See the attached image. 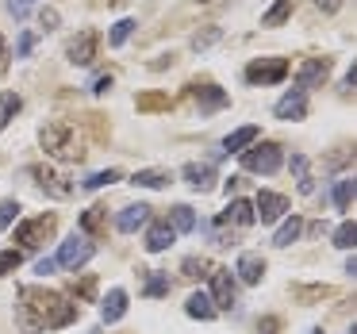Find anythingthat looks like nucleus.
<instances>
[{
  "instance_id": "nucleus-7",
  "label": "nucleus",
  "mask_w": 357,
  "mask_h": 334,
  "mask_svg": "<svg viewBox=\"0 0 357 334\" xmlns=\"http://www.w3.org/2000/svg\"><path fill=\"white\" fill-rule=\"evenodd\" d=\"M96 47H100L96 31H81V35H73V39L66 43V62H73V66H93Z\"/></svg>"
},
{
  "instance_id": "nucleus-15",
  "label": "nucleus",
  "mask_w": 357,
  "mask_h": 334,
  "mask_svg": "<svg viewBox=\"0 0 357 334\" xmlns=\"http://www.w3.org/2000/svg\"><path fill=\"white\" fill-rule=\"evenodd\" d=\"M227 104H231V96H227L223 89H215V85L196 89V108H200V116H211V112L227 108Z\"/></svg>"
},
{
  "instance_id": "nucleus-16",
  "label": "nucleus",
  "mask_w": 357,
  "mask_h": 334,
  "mask_svg": "<svg viewBox=\"0 0 357 334\" xmlns=\"http://www.w3.org/2000/svg\"><path fill=\"white\" fill-rule=\"evenodd\" d=\"M173 238H177V231H173L165 219H158V223L146 231V250H150V254H162V250L173 246Z\"/></svg>"
},
{
  "instance_id": "nucleus-37",
  "label": "nucleus",
  "mask_w": 357,
  "mask_h": 334,
  "mask_svg": "<svg viewBox=\"0 0 357 334\" xmlns=\"http://www.w3.org/2000/svg\"><path fill=\"white\" fill-rule=\"evenodd\" d=\"M20 261H24V254H20V250H4V254H0V273H12Z\"/></svg>"
},
{
  "instance_id": "nucleus-22",
  "label": "nucleus",
  "mask_w": 357,
  "mask_h": 334,
  "mask_svg": "<svg viewBox=\"0 0 357 334\" xmlns=\"http://www.w3.org/2000/svg\"><path fill=\"white\" fill-rule=\"evenodd\" d=\"M169 181H173L169 169H139V173L131 177V185H135V188H165Z\"/></svg>"
},
{
  "instance_id": "nucleus-43",
  "label": "nucleus",
  "mask_w": 357,
  "mask_h": 334,
  "mask_svg": "<svg viewBox=\"0 0 357 334\" xmlns=\"http://www.w3.org/2000/svg\"><path fill=\"white\" fill-rule=\"evenodd\" d=\"M54 269H58V261H54V257H43V261L35 265V273H39V277H50Z\"/></svg>"
},
{
  "instance_id": "nucleus-46",
  "label": "nucleus",
  "mask_w": 357,
  "mask_h": 334,
  "mask_svg": "<svg viewBox=\"0 0 357 334\" xmlns=\"http://www.w3.org/2000/svg\"><path fill=\"white\" fill-rule=\"evenodd\" d=\"M162 104H165V96H142L139 108H162Z\"/></svg>"
},
{
  "instance_id": "nucleus-18",
  "label": "nucleus",
  "mask_w": 357,
  "mask_h": 334,
  "mask_svg": "<svg viewBox=\"0 0 357 334\" xmlns=\"http://www.w3.org/2000/svg\"><path fill=\"white\" fill-rule=\"evenodd\" d=\"M254 139H257V127L250 123V127H238V131H231L223 139V150L219 154H242L246 146H254Z\"/></svg>"
},
{
  "instance_id": "nucleus-41",
  "label": "nucleus",
  "mask_w": 357,
  "mask_h": 334,
  "mask_svg": "<svg viewBox=\"0 0 357 334\" xmlns=\"http://www.w3.org/2000/svg\"><path fill=\"white\" fill-rule=\"evenodd\" d=\"M108 89H112V73H100V77L93 81V93H96V96H104Z\"/></svg>"
},
{
  "instance_id": "nucleus-23",
  "label": "nucleus",
  "mask_w": 357,
  "mask_h": 334,
  "mask_svg": "<svg viewBox=\"0 0 357 334\" xmlns=\"http://www.w3.org/2000/svg\"><path fill=\"white\" fill-rule=\"evenodd\" d=\"M300 234H303V219H300V215H288L284 223H280V231L273 234V246L284 250V246H292V242L300 238Z\"/></svg>"
},
{
  "instance_id": "nucleus-8",
  "label": "nucleus",
  "mask_w": 357,
  "mask_h": 334,
  "mask_svg": "<svg viewBox=\"0 0 357 334\" xmlns=\"http://www.w3.org/2000/svg\"><path fill=\"white\" fill-rule=\"evenodd\" d=\"M58 219L54 215H39V219H27V223L16 227V242H24V246H39V242H47L50 234H54Z\"/></svg>"
},
{
  "instance_id": "nucleus-21",
  "label": "nucleus",
  "mask_w": 357,
  "mask_h": 334,
  "mask_svg": "<svg viewBox=\"0 0 357 334\" xmlns=\"http://www.w3.org/2000/svg\"><path fill=\"white\" fill-rule=\"evenodd\" d=\"M165 223L177 234H188V231H196V211L188 208V204H177V208H169V219H165Z\"/></svg>"
},
{
  "instance_id": "nucleus-31",
  "label": "nucleus",
  "mask_w": 357,
  "mask_h": 334,
  "mask_svg": "<svg viewBox=\"0 0 357 334\" xmlns=\"http://www.w3.org/2000/svg\"><path fill=\"white\" fill-rule=\"evenodd\" d=\"M142 292L150 296V300H158V296H169V273H154V277L146 280V288Z\"/></svg>"
},
{
  "instance_id": "nucleus-2",
  "label": "nucleus",
  "mask_w": 357,
  "mask_h": 334,
  "mask_svg": "<svg viewBox=\"0 0 357 334\" xmlns=\"http://www.w3.org/2000/svg\"><path fill=\"white\" fill-rule=\"evenodd\" d=\"M39 139H43V150H47L50 158H58V162H81V158H85L77 127L66 123V119H54V123H47V127L39 131Z\"/></svg>"
},
{
  "instance_id": "nucleus-24",
  "label": "nucleus",
  "mask_w": 357,
  "mask_h": 334,
  "mask_svg": "<svg viewBox=\"0 0 357 334\" xmlns=\"http://www.w3.org/2000/svg\"><path fill=\"white\" fill-rule=\"evenodd\" d=\"M223 39V27H215V24H208V27H200V31L192 35V39H188V47L196 50V54H204V50H211L215 47V43Z\"/></svg>"
},
{
  "instance_id": "nucleus-42",
  "label": "nucleus",
  "mask_w": 357,
  "mask_h": 334,
  "mask_svg": "<svg viewBox=\"0 0 357 334\" xmlns=\"http://www.w3.org/2000/svg\"><path fill=\"white\" fill-rule=\"evenodd\" d=\"M277 331H280V323L273 315H265L261 323H257V334H277Z\"/></svg>"
},
{
  "instance_id": "nucleus-25",
  "label": "nucleus",
  "mask_w": 357,
  "mask_h": 334,
  "mask_svg": "<svg viewBox=\"0 0 357 334\" xmlns=\"http://www.w3.org/2000/svg\"><path fill=\"white\" fill-rule=\"evenodd\" d=\"M20 108H24V100H20L16 93H4V96H0V131H4V127H8L12 119L20 116Z\"/></svg>"
},
{
  "instance_id": "nucleus-11",
  "label": "nucleus",
  "mask_w": 357,
  "mask_h": 334,
  "mask_svg": "<svg viewBox=\"0 0 357 334\" xmlns=\"http://www.w3.org/2000/svg\"><path fill=\"white\" fill-rule=\"evenodd\" d=\"M273 116H277V119H303V116H307V93H300V89L284 93L277 100V108H273Z\"/></svg>"
},
{
  "instance_id": "nucleus-3",
  "label": "nucleus",
  "mask_w": 357,
  "mask_h": 334,
  "mask_svg": "<svg viewBox=\"0 0 357 334\" xmlns=\"http://www.w3.org/2000/svg\"><path fill=\"white\" fill-rule=\"evenodd\" d=\"M242 165H246L250 173H277L280 165H284V150L277 146V142H261V146L254 150H242Z\"/></svg>"
},
{
  "instance_id": "nucleus-35",
  "label": "nucleus",
  "mask_w": 357,
  "mask_h": 334,
  "mask_svg": "<svg viewBox=\"0 0 357 334\" xmlns=\"http://www.w3.org/2000/svg\"><path fill=\"white\" fill-rule=\"evenodd\" d=\"M35 4H39V0H8V12H12L16 20H27Z\"/></svg>"
},
{
  "instance_id": "nucleus-44",
  "label": "nucleus",
  "mask_w": 357,
  "mask_h": 334,
  "mask_svg": "<svg viewBox=\"0 0 357 334\" xmlns=\"http://www.w3.org/2000/svg\"><path fill=\"white\" fill-rule=\"evenodd\" d=\"M354 89H357V66L346 73V81H342V93H354Z\"/></svg>"
},
{
  "instance_id": "nucleus-5",
  "label": "nucleus",
  "mask_w": 357,
  "mask_h": 334,
  "mask_svg": "<svg viewBox=\"0 0 357 334\" xmlns=\"http://www.w3.org/2000/svg\"><path fill=\"white\" fill-rule=\"evenodd\" d=\"M288 77V62L284 58H257L246 66V81L250 85H277Z\"/></svg>"
},
{
  "instance_id": "nucleus-30",
  "label": "nucleus",
  "mask_w": 357,
  "mask_h": 334,
  "mask_svg": "<svg viewBox=\"0 0 357 334\" xmlns=\"http://www.w3.org/2000/svg\"><path fill=\"white\" fill-rule=\"evenodd\" d=\"M354 242H357V223H354V219H346V223L334 231V246H338V250H354Z\"/></svg>"
},
{
  "instance_id": "nucleus-36",
  "label": "nucleus",
  "mask_w": 357,
  "mask_h": 334,
  "mask_svg": "<svg viewBox=\"0 0 357 334\" xmlns=\"http://www.w3.org/2000/svg\"><path fill=\"white\" fill-rule=\"evenodd\" d=\"M35 43H39V35H35V31H24V35H20V43H16V58H27V54L35 50Z\"/></svg>"
},
{
  "instance_id": "nucleus-45",
  "label": "nucleus",
  "mask_w": 357,
  "mask_h": 334,
  "mask_svg": "<svg viewBox=\"0 0 357 334\" xmlns=\"http://www.w3.org/2000/svg\"><path fill=\"white\" fill-rule=\"evenodd\" d=\"M338 8H342V0H319V12H326V16H334Z\"/></svg>"
},
{
  "instance_id": "nucleus-17",
  "label": "nucleus",
  "mask_w": 357,
  "mask_h": 334,
  "mask_svg": "<svg viewBox=\"0 0 357 334\" xmlns=\"http://www.w3.org/2000/svg\"><path fill=\"white\" fill-rule=\"evenodd\" d=\"M123 315H127V292L123 288H112V292L104 296V303H100V319L104 323H119Z\"/></svg>"
},
{
  "instance_id": "nucleus-27",
  "label": "nucleus",
  "mask_w": 357,
  "mask_h": 334,
  "mask_svg": "<svg viewBox=\"0 0 357 334\" xmlns=\"http://www.w3.org/2000/svg\"><path fill=\"white\" fill-rule=\"evenodd\" d=\"M354 177H342V181H334V208L338 211H349V200H354Z\"/></svg>"
},
{
  "instance_id": "nucleus-50",
  "label": "nucleus",
  "mask_w": 357,
  "mask_h": 334,
  "mask_svg": "<svg viewBox=\"0 0 357 334\" xmlns=\"http://www.w3.org/2000/svg\"><path fill=\"white\" fill-rule=\"evenodd\" d=\"M307 334H323V331H307Z\"/></svg>"
},
{
  "instance_id": "nucleus-40",
  "label": "nucleus",
  "mask_w": 357,
  "mask_h": 334,
  "mask_svg": "<svg viewBox=\"0 0 357 334\" xmlns=\"http://www.w3.org/2000/svg\"><path fill=\"white\" fill-rule=\"evenodd\" d=\"M8 66H12V50H8V43H4V35H0V77L8 73Z\"/></svg>"
},
{
  "instance_id": "nucleus-1",
  "label": "nucleus",
  "mask_w": 357,
  "mask_h": 334,
  "mask_svg": "<svg viewBox=\"0 0 357 334\" xmlns=\"http://www.w3.org/2000/svg\"><path fill=\"white\" fill-rule=\"evenodd\" d=\"M77 319V303H70L62 292L54 288H20V303H16V323L24 334H43V331H62Z\"/></svg>"
},
{
  "instance_id": "nucleus-29",
  "label": "nucleus",
  "mask_w": 357,
  "mask_h": 334,
  "mask_svg": "<svg viewBox=\"0 0 357 334\" xmlns=\"http://www.w3.org/2000/svg\"><path fill=\"white\" fill-rule=\"evenodd\" d=\"M116 181H123V173H119V169H100V173H93V177H85V181H81V188H89V192H96V188H104V185H116Z\"/></svg>"
},
{
  "instance_id": "nucleus-14",
  "label": "nucleus",
  "mask_w": 357,
  "mask_h": 334,
  "mask_svg": "<svg viewBox=\"0 0 357 334\" xmlns=\"http://www.w3.org/2000/svg\"><path fill=\"white\" fill-rule=\"evenodd\" d=\"M181 173H185V181L196 188V192H208V188L215 185V165L211 162H188Z\"/></svg>"
},
{
  "instance_id": "nucleus-47",
  "label": "nucleus",
  "mask_w": 357,
  "mask_h": 334,
  "mask_svg": "<svg viewBox=\"0 0 357 334\" xmlns=\"http://www.w3.org/2000/svg\"><path fill=\"white\" fill-rule=\"evenodd\" d=\"M93 292H96V280L85 277V280H81V296H93Z\"/></svg>"
},
{
  "instance_id": "nucleus-13",
  "label": "nucleus",
  "mask_w": 357,
  "mask_h": 334,
  "mask_svg": "<svg viewBox=\"0 0 357 334\" xmlns=\"http://www.w3.org/2000/svg\"><path fill=\"white\" fill-rule=\"evenodd\" d=\"M234 273H238L242 284H261V277H265V257L254 254V250H246V254L238 257V265H234Z\"/></svg>"
},
{
  "instance_id": "nucleus-33",
  "label": "nucleus",
  "mask_w": 357,
  "mask_h": 334,
  "mask_svg": "<svg viewBox=\"0 0 357 334\" xmlns=\"http://www.w3.org/2000/svg\"><path fill=\"white\" fill-rule=\"evenodd\" d=\"M208 269H211L208 257H185V261H181V273H185V277H204Z\"/></svg>"
},
{
  "instance_id": "nucleus-28",
  "label": "nucleus",
  "mask_w": 357,
  "mask_h": 334,
  "mask_svg": "<svg viewBox=\"0 0 357 334\" xmlns=\"http://www.w3.org/2000/svg\"><path fill=\"white\" fill-rule=\"evenodd\" d=\"M288 169L296 173V181H300V192H303V196L315 192V185H311V177H307V158H303V154H292V165H288Z\"/></svg>"
},
{
  "instance_id": "nucleus-19",
  "label": "nucleus",
  "mask_w": 357,
  "mask_h": 334,
  "mask_svg": "<svg viewBox=\"0 0 357 334\" xmlns=\"http://www.w3.org/2000/svg\"><path fill=\"white\" fill-rule=\"evenodd\" d=\"M223 219H227L231 227H250V223H254V204H250V200H242V196H234V200L227 204Z\"/></svg>"
},
{
  "instance_id": "nucleus-26",
  "label": "nucleus",
  "mask_w": 357,
  "mask_h": 334,
  "mask_svg": "<svg viewBox=\"0 0 357 334\" xmlns=\"http://www.w3.org/2000/svg\"><path fill=\"white\" fill-rule=\"evenodd\" d=\"M288 16H292V0H277V4L261 16V27H280Z\"/></svg>"
},
{
  "instance_id": "nucleus-12",
  "label": "nucleus",
  "mask_w": 357,
  "mask_h": 334,
  "mask_svg": "<svg viewBox=\"0 0 357 334\" xmlns=\"http://www.w3.org/2000/svg\"><path fill=\"white\" fill-rule=\"evenodd\" d=\"M150 211H154V208H146V204H131V208H123L116 215V231L119 234H135L139 227L150 223Z\"/></svg>"
},
{
  "instance_id": "nucleus-6",
  "label": "nucleus",
  "mask_w": 357,
  "mask_h": 334,
  "mask_svg": "<svg viewBox=\"0 0 357 334\" xmlns=\"http://www.w3.org/2000/svg\"><path fill=\"white\" fill-rule=\"evenodd\" d=\"M211 303H215V311H231L234 300H238V288H234V277L231 269H211Z\"/></svg>"
},
{
  "instance_id": "nucleus-48",
  "label": "nucleus",
  "mask_w": 357,
  "mask_h": 334,
  "mask_svg": "<svg viewBox=\"0 0 357 334\" xmlns=\"http://www.w3.org/2000/svg\"><path fill=\"white\" fill-rule=\"evenodd\" d=\"M196 4H215V0H196Z\"/></svg>"
},
{
  "instance_id": "nucleus-9",
  "label": "nucleus",
  "mask_w": 357,
  "mask_h": 334,
  "mask_svg": "<svg viewBox=\"0 0 357 334\" xmlns=\"http://www.w3.org/2000/svg\"><path fill=\"white\" fill-rule=\"evenodd\" d=\"M326 77H331V62H326V58H307V62H300V70H296V89L307 93V89L323 85Z\"/></svg>"
},
{
  "instance_id": "nucleus-4",
  "label": "nucleus",
  "mask_w": 357,
  "mask_h": 334,
  "mask_svg": "<svg viewBox=\"0 0 357 334\" xmlns=\"http://www.w3.org/2000/svg\"><path fill=\"white\" fill-rule=\"evenodd\" d=\"M93 254H96L93 242H89L85 234H73V238H66L62 246H58V257H54V261L62 265V269H73V273H77V269H81V265H85Z\"/></svg>"
},
{
  "instance_id": "nucleus-32",
  "label": "nucleus",
  "mask_w": 357,
  "mask_h": 334,
  "mask_svg": "<svg viewBox=\"0 0 357 334\" xmlns=\"http://www.w3.org/2000/svg\"><path fill=\"white\" fill-rule=\"evenodd\" d=\"M131 31H135V20H119L116 27H112V35H108V43L112 47H123L127 39H131Z\"/></svg>"
},
{
  "instance_id": "nucleus-38",
  "label": "nucleus",
  "mask_w": 357,
  "mask_h": 334,
  "mask_svg": "<svg viewBox=\"0 0 357 334\" xmlns=\"http://www.w3.org/2000/svg\"><path fill=\"white\" fill-rule=\"evenodd\" d=\"M100 211L104 208H89L85 215H81V231H96V227H100V219H104Z\"/></svg>"
},
{
  "instance_id": "nucleus-20",
  "label": "nucleus",
  "mask_w": 357,
  "mask_h": 334,
  "mask_svg": "<svg viewBox=\"0 0 357 334\" xmlns=\"http://www.w3.org/2000/svg\"><path fill=\"white\" fill-rule=\"evenodd\" d=\"M185 311L192 319H200V323H211V319H215V303H211L208 292H192V296H188V303H185Z\"/></svg>"
},
{
  "instance_id": "nucleus-10",
  "label": "nucleus",
  "mask_w": 357,
  "mask_h": 334,
  "mask_svg": "<svg viewBox=\"0 0 357 334\" xmlns=\"http://www.w3.org/2000/svg\"><path fill=\"white\" fill-rule=\"evenodd\" d=\"M280 215H288V196H280V192H257L254 219H261V223H277Z\"/></svg>"
},
{
  "instance_id": "nucleus-39",
  "label": "nucleus",
  "mask_w": 357,
  "mask_h": 334,
  "mask_svg": "<svg viewBox=\"0 0 357 334\" xmlns=\"http://www.w3.org/2000/svg\"><path fill=\"white\" fill-rule=\"evenodd\" d=\"M58 20H62V16H58L54 8H43V12H39V24H43V31H54V27H58Z\"/></svg>"
},
{
  "instance_id": "nucleus-49",
  "label": "nucleus",
  "mask_w": 357,
  "mask_h": 334,
  "mask_svg": "<svg viewBox=\"0 0 357 334\" xmlns=\"http://www.w3.org/2000/svg\"><path fill=\"white\" fill-rule=\"evenodd\" d=\"M349 334H357V326H349Z\"/></svg>"
},
{
  "instance_id": "nucleus-34",
  "label": "nucleus",
  "mask_w": 357,
  "mask_h": 334,
  "mask_svg": "<svg viewBox=\"0 0 357 334\" xmlns=\"http://www.w3.org/2000/svg\"><path fill=\"white\" fill-rule=\"evenodd\" d=\"M20 215V204L16 200H0V231H8Z\"/></svg>"
}]
</instances>
